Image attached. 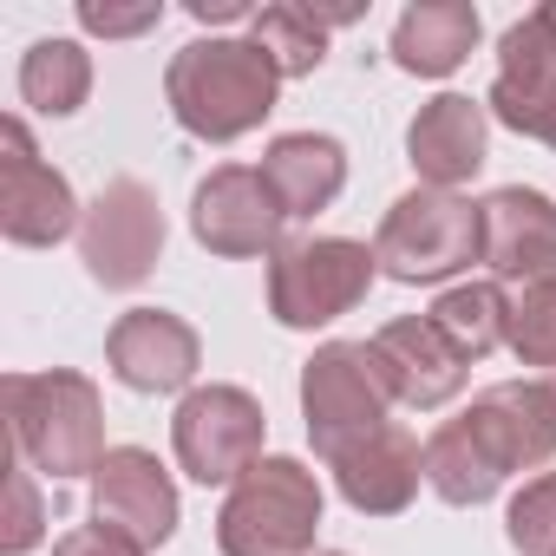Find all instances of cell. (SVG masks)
Here are the masks:
<instances>
[{
	"label": "cell",
	"mask_w": 556,
	"mask_h": 556,
	"mask_svg": "<svg viewBox=\"0 0 556 556\" xmlns=\"http://www.w3.org/2000/svg\"><path fill=\"white\" fill-rule=\"evenodd\" d=\"M112 374L138 393H170L197 374V334L164 308H131L112 328Z\"/></svg>",
	"instance_id": "obj_16"
},
{
	"label": "cell",
	"mask_w": 556,
	"mask_h": 556,
	"mask_svg": "<svg viewBox=\"0 0 556 556\" xmlns=\"http://www.w3.org/2000/svg\"><path fill=\"white\" fill-rule=\"evenodd\" d=\"M471 47H478V8H465V0H419L393 27V60L426 79H445Z\"/></svg>",
	"instance_id": "obj_20"
},
{
	"label": "cell",
	"mask_w": 556,
	"mask_h": 556,
	"mask_svg": "<svg viewBox=\"0 0 556 556\" xmlns=\"http://www.w3.org/2000/svg\"><path fill=\"white\" fill-rule=\"evenodd\" d=\"M0 151H8L0 157V229H8V242H27V249L60 242L73 229V216H79L73 184L53 164H40V151H34L21 118L0 125Z\"/></svg>",
	"instance_id": "obj_10"
},
{
	"label": "cell",
	"mask_w": 556,
	"mask_h": 556,
	"mask_svg": "<svg viewBox=\"0 0 556 556\" xmlns=\"http://www.w3.org/2000/svg\"><path fill=\"white\" fill-rule=\"evenodd\" d=\"M484 255V210L452 197V190H413L387 210L374 262L393 282H439V275L465 268Z\"/></svg>",
	"instance_id": "obj_4"
},
{
	"label": "cell",
	"mask_w": 556,
	"mask_h": 556,
	"mask_svg": "<svg viewBox=\"0 0 556 556\" xmlns=\"http://www.w3.org/2000/svg\"><path fill=\"white\" fill-rule=\"evenodd\" d=\"M387 374L374 361V341H334L308 361L302 374V406H308V432H315V452L334 465L348 445H361L367 432L387 426Z\"/></svg>",
	"instance_id": "obj_5"
},
{
	"label": "cell",
	"mask_w": 556,
	"mask_h": 556,
	"mask_svg": "<svg viewBox=\"0 0 556 556\" xmlns=\"http://www.w3.org/2000/svg\"><path fill=\"white\" fill-rule=\"evenodd\" d=\"M426 478H432V491L445 497V504H484L504 478L491 471V458L478 452V439L465 432V419H452V426H439L432 432V445H426Z\"/></svg>",
	"instance_id": "obj_22"
},
{
	"label": "cell",
	"mask_w": 556,
	"mask_h": 556,
	"mask_svg": "<svg viewBox=\"0 0 556 556\" xmlns=\"http://www.w3.org/2000/svg\"><path fill=\"white\" fill-rule=\"evenodd\" d=\"M79 21H86V34L125 40V34H144V27H157V21H164V8H157V0H144V8H99V0H86V8H79Z\"/></svg>",
	"instance_id": "obj_29"
},
{
	"label": "cell",
	"mask_w": 556,
	"mask_h": 556,
	"mask_svg": "<svg viewBox=\"0 0 556 556\" xmlns=\"http://www.w3.org/2000/svg\"><path fill=\"white\" fill-rule=\"evenodd\" d=\"M21 92H27V105L66 118V112H79L86 92H92V60H86L73 40H40V47L21 60Z\"/></svg>",
	"instance_id": "obj_21"
},
{
	"label": "cell",
	"mask_w": 556,
	"mask_h": 556,
	"mask_svg": "<svg viewBox=\"0 0 556 556\" xmlns=\"http://www.w3.org/2000/svg\"><path fill=\"white\" fill-rule=\"evenodd\" d=\"M465 432L478 439V452L491 458L497 478L504 471H536L556 452V387H536V380L491 387L465 413Z\"/></svg>",
	"instance_id": "obj_12"
},
{
	"label": "cell",
	"mask_w": 556,
	"mask_h": 556,
	"mask_svg": "<svg viewBox=\"0 0 556 556\" xmlns=\"http://www.w3.org/2000/svg\"><path fill=\"white\" fill-rule=\"evenodd\" d=\"M0 543H8V556L40 543V497H34V478H27L21 458L8 465V536H0Z\"/></svg>",
	"instance_id": "obj_27"
},
{
	"label": "cell",
	"mask_w": 556,
	"mask_h": 556,
	"mask_svg": "<svg viewBox=\"0 0 556 556\" xmlns=\"http://www.w3.org/2000/svg\"><path fill=\"white\" fill-rule=\"evenodd\" d=\"M275 79L282 73H275V60L255 40H190L170 60L164 92H170V112L184 131L229 144L275 112Z\"/></svg>",
	"instance_id": "obj_1"
},
{
	"label": "cell",
	"mask_w": 556,
	"mask_h": 556,
	"mask_svg": "<svg viewBox=\"0 0 556 556\" xmlns=\"http://www.w3.org/2000/svg\"><path fill=\"white\" fill-rule=\"evenodd\" d=\"M315 523H321L315 471L295 458H262L255 471L236 478L216 517V543L223 556H302L315 543Z\"/></svg>",
	"instance_id": "obj_3"
},
{
	"label": "cell",
	"mask_w": 556,
	"mask_h": 556,
	"mask_svg": "<svg viewBox=\"0 0 556 556\" xmlns=\"http://www.w3.org/2000/svg\"><path fill=\"white\" fill-rule=\"evenodd\" d=\"M419 471H426V458H419V439L406 426H380V432H367L361 445H348L334 458L341 497L354 510H367V517L406 510V497L419 491Z\"/></svg>",
	"instance_id": "obj_15"
},
{
	"label": "cell",
	"mask_w": 556,
	"mask_h": 556,
	"mask_svg": "<svg viewBox=\"0 0 556 556\" xmlns=\"http://www.w3.org/2000/svg\"><path fill=\"white\" fill-rule=\"evenodd\" d=\"M497 86H491V112L523 131V138H543L556 144V8H536L523 14L504 47H497Z\"/></svg>",
	"instance_id": "obj_9"
},
{
	"label": "cell",
	"mask_w": 556,
	"mask_h": 556,
	"mask_svg": "<svg viewBox=\"0 0 556 556\" xmlns=\"http://www.w3.org/2000/svg\"><path fill=\"white\" fill-rule=\"evenodd\" d=\"M510 543L523 556H556V471L517 491V504H510Z\"/></svg>",
	"instance_id": "obj_26"
},
{
	"label": "cell",
	"mask_w": 556,
	"mask_h": 556,
	"mask_svg": "<svg viewBox=\"0 0 556 556\" xmlns=\"http://www.w3.org/2000/svg\"><path fill=\"white\" fill-rule=\"evenodd\" d=\"M255 47L275 60L282 79H302L328 53V14L321 8H262L255 14Z\"/></svg>",
	"instance_id": "obj_23"
},
{
	"label": "cell",
	"mask_w": 556,
	"mask_h": 556,
	"mask_svg": "<svg viewBox=\"0 0 556 556\" xmlns=\"http://www.w3.org/2000/svg\"><path fill=\"white\" fill-rule=\"evenodd\" d=\"M8 426H14V452L53 478L99 471V458H105L99 393L79 374H14L8 380Z\"/></svg>",
	"instance_id": "obj_2"
},
{
	"label": "cell",
	"mask_w": 556,
	"mask_h": 556,
	"mask_svg": "<svg viewBox=\"0 0 556 556\" xmlns=\"http://www.w3.org/2000/svg\"><path fill=\"white\" fill-rule=\"evenodd\" d=\"M164 249V216H157V197L138 184V177H118L99 190V203L86 210V229H79V255L92 268V282L105 289H138L151 262Z\"/></svg>",
	"instance_id": "obj_8"
},
{
	"label": "cell",
	"mask_w": 556,
	"mask_h": 556,
	"mask_svg": "<svg viewBox=\"0 0 556 556\" xmlns=\"http://www.w3.org/2000/svg\"><path fill=\"white\" fill-rule=\"evenodd\" d=\"M53 556H144V543H131L118 523H105V517H99V523H79V530H66Z\"/></svg>",
	"instance_id": "obj_28"
},
{
	"label": "cell",
	"mask_w": 556,
	"mask_h": 556,
	"mask_svg": "<svg viewBox=\"0 0 556 556\" xmlns=\"http://www.w3.org/2000/svg\"><path fill=\"white\" fill-rule=\"evenodd\" d=\"M92 504H99L105 523H118V530H125L131 543H144V549H157V543L177 530V491H170L164 465H157L151 452H138V445H118V452L99 458V471H92Z\"/></svg>",
	"instance_id": "obj_13"
},
{
	"label": "cell",
	"mask_w": 556,
	"mask_h": 556,
	"mask_svg": "<svg viewBox=\"0 0 556 556\" xmlns=\"http://www.w3.org/2000/svg\"><path fill=\"white\" fill-rule=\"evenodd\" d=\"M190 14H197V21L210 27V21H242L249 8H236V0H197V8H190Z\"/></svg>",
	"instance_id": "obj_30"
},
{
	"label": "cell",
	"mask_w": 556,
	"mask_h": 556,
	"mask_svg": "<svg viewBox=\"0 0 556 556\" xmlns=\"http://www.w3.org/2000/svg\"><path fill=\"white\" fill-rule=\"evenodd\" d=\"M478 210H484V262L497 275L543 282L556 268V203L543 190H497Z\"/></svg>",
	"instance_id": "obj_17"
},
{
	"label": "cell",
	"mask_w": 556,
	"mask_h": 556,
	"mask_svg": "<svg viewBox=\"0 0 556 556\" xmlns=\"http://www.w3.org/2000/svg\"><path fill=\"white\" fill-rule=\"evenodd\" d=\"M262 177L275 190V203H282L289 216H315L341 197L348 184V157L334 138H315V131H289V138H275L268 157H262Z\"/></svg>",
	"instance_id": "obj_19"
},
{
	"label": "cell",
	"mask_w": 556,
	"mask_h": 556,
	"mask_svg": "<svg viewBox=\"0 0 556 556\" xmlns=\"http://www.w3.org/2000/svg\"><path fill=\"white\" fill-rule=\"evenodd\" d=\"M177 465L197 478V484H229L242 471H255L262 458V406L242 393V387H203L177 406Z\"/></svg>",
	"instance_id": "obj_7"
},
{
	"label": "cell",
	"mask_w": 556,
	"mask_h": 556,
	"mask_svg": "<svg viewBox=\"0 0 556 556\" xmlns=\"http://www.w3.org/2000/svg\"><path fill=\"white\" fill-rule=\"evenodd\" d=\"M374 361H380L393 400H406V406H445L465 387V354L432 328V315L380 328L374 334Z\"/></svg>",
	"instance_id": "obj_14"
},
{
	"label": "cell",
	"mask_w": 556,
	"mask_h": 556,
	"mask_svg": "<svg viewBox=\"0 0 556 556\" xmlns=\"http://www.w3.org/2000/svg\"><path fill=\"white\" fill-rule=\"evenodd\" d=\"M432 328H439L465 361H478V354H491V348L504 341V295H497V289H484V282L452 289V295H439Z\"/></svg>",
	"instance_id": "obj_24"
},
{
	"label": "cell",
	"mask_w": 556,
	"mask_h": 556,
	"mask_svg": "<svg viewBox=\"0 0 556 556\" xmlns=\"http://www.w3.org/2000/svg\"><path fill=\"white\" fill-rule=\"evenodd\" d=\"M504 341L523 367H556V282H530L504 302Z\"/></svg>",
	"instance_id": "obj_25"
},
{
	"label": "cell",
	"mask_w": 556,
	"mask_h": 556,
	"mask_svg": "<svg viewBox=\"0 0 556 556\" xmlns=\"http://www.w3.org/2000/svg\"><path fill=\"white\" fill-rule=\"evenodd\" d=\"M190 223H197V242L216 249V255H268L275 242H282L289 210L275 203V190H268L262 170L229 164V170H216V177L197 184Z\"/></svg>",
	"instance_id": "obj_11"
},
{
	"label": "cell",
	"mask_w": 556,
	"mask_h": 556,
	"mask_svg": "<svg viewBox=\"0 0 556 556\" xmlns=\"http://www.w3.org/2000/svg\"><path fill=\"white\" fill-rule=\"evenodd\" d=\"M374 282V255L361 242L321 236V242H295L275 255L268 268V308L289 328H321L334 315H348Z\"/></svg>",
	"instance_id": "obj_6"
},
{
	"label": "cell",
	"mask_w": 556,
	"mask_h": 556,
	"mask_svg": "<svg viewBox=\"0 0 556 556\" xmlns=\"http://www.w3.org/2000/svg\"><path fill=\"white\" fill-rule=\"evenodd\" d=\"M406 151H413V164H419V177H426L432 190L465 184V177L484 164V105H471V99H458V92L432 99V105L413 118Z\"/></svg>",
	"instance_id": "obj_18"
}]
</instances>
